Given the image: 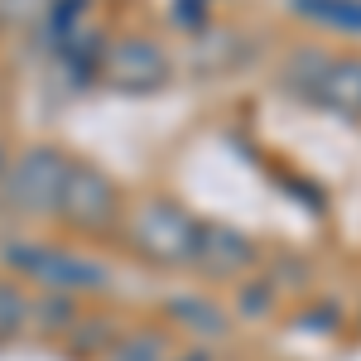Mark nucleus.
I'll return each instance as SVG.
<instances>
[{"label":"nucleus","instance_id":"nucleus-1","mask_svg":"<svg viewBox=\"0 0 361 361\" xmlns=\"http://www.w3.org/2000/svg\"><path fill=\"white\" fill-rule=\"evenodd\" d=\"M197 236H202V222L178 197H164V193L140 197L130 222H126L130 250H135L140 260L159 265V270H193Z\"/></svg>","mask_w":361,"mask_h":361},{"label":"nucleus","instance_id":"nucleus-2","mask_svg":"<svg viewBox=\"0 0 361 361\" xmlns=\"http://www.w3.org/2000/svg\"><path fill=\"white\" fill-rule=\"evenodd\" d=\"M73 173V154L58 145H29L0 178V207L15 217H58V202Z\"/></svg>","mask_w":361,"mask_h":361},{"label":"nucleus","instance_id":"nucleus-3","mask_svg":"<svg viewBox=\"0 0 361 361\" xmlns=\"http://www.w3.org/2000/svg\"><path fill=\"white\" fill-rule=\"evenodd\" d=\"M0 255H5V265H10L15 275L44 284L49 294H73V299H78V294H97V289L111 284L106 265H97V260H87V255H78V250H68V246H49V241H10Z\"/></svg>","mask_w":361,"mask_h":361},{"label":"nucleus","instance_id":"nucleus-4","mask_svg":"<svg viewBox=\"0 0 361 361\" xmlns=\"http://www.w3.org/2000/svg\"><path fill=\"white\" fill-rule=\"evenodd\" d=\"M121 222V193H116V178L106 169H97L92 159H73L68 173V188L58 202V226H68L73 236L87 241H106Z\"/></svg>","mask_w":361,"mask_h":361},{"label":"nucleus","instance_id":"nucleus-5","mask_svg":"<svg viewBox=\"0 0 361 361\" xmlns=\"http://www.w3.org/2000/svg\"><path fill=\"white\" fill-rule=\"evenodd\" d=\"M169 82V54L145 39V34H126V39H111L106 49V63H102V87L106 92H121V97H149Z\"/></svg>","mask_w":361,"mask_h":361},{"label":"nucleus","instance_id":"nucleus-6","mask_svg":"<svg viewBox=\"0 0 361 361\" xmlns=\"http://www.w3.org/2000/svg\"><path fill=\"white\" fill-rule=\"evenodd\" d=\"M260 265V250L241 226L231 222H202V236H197V255L193 270L212 284H231V279H246L250 270Z\"/></svg>","mask_w":361,"mask_h":361},{"label":"nucleus","instance_id":"nucleus-7","mask_svg":"<svg viewBox=\"0 0 361 361\" xmlns=\"http://www.w3.org/2000/svg\"><path fill=\"white\" fill-rule=\"evenodd\" d=\"M313 106L342 121H361V58H333L323 82L313 92Z\"/></svg>","mask_w":361,"mask_h":361},{"label":"nucleus","instance_id":"nucleus-8","mask_svg":"<svg viewBox=\"0 0 361 361\" xmlns=\"http://www.w3.org/2000/svg\"><path fill=\"white\" fill-rule=\"evenodd\" d=\"M58 58H63V68L73 73V82L87 87V82H102V63H106V34L102 29H92V25H78L63 44H54Z\"/></svg>","mask_w":361,"mask_h":361},{"label":"nucleus","instance_id":"nucleus-9","mask_svg":"<svg viewBox=\"0 0 361 361\" xmlns=\"http://www.w3.org/2000/svg\"><path fill=\"white\" fill-rule=\"evenodd\" d=\"M169 323H178L188 337H202V342H212V337L226 333L222 304H212V299H202V294H178V299H169Z\"/></svg>","mask_w":361,"mask_h":361},{"label":"nucleus","instance_id":"nucleus-10","mask_svg":"<svg viewBox=\"0 0 361 361\" xmlns=\"http://www.w3.org/2000/svg\"><path fill=\"white\" fill-rule=\"evenodd\" d=\"M111 347H116V328H111V318H102V313H82V318L63 333V352L78 357V361H92V357L106 361Z\"/></svg>","mask_w":361,"mask_h":361},{"label":"nucleus","instance_id":"nucleus-11","mask_svg":"<svg viewBox=\"0 0 361 361\" xmlns=\"http://www.w3.org/2000/svg\"><path fill=\"white\" fill-rule=\"evenodd\" d=\"M289 10L318 29L361 34V0H289Z\"/></svg>","mask_w":361,"mask_h":361},{"label":"nucleus","instance_id":"nucleus-12","mask_svg":"<svg viewBox=\"0 0 361 361\" xmlns=\"http://www.w3.org/2000/svg\"><path fill=\"white\" fill-rule=\"evenodd\" d=\"M328 63H333V54H328V49H313V44L294 49V54L284 58V87H289L294 97L313 102V92H318V82H323Z\"/></svg>","mask_w":361,"mask_h":361},{"label":"nucleus","instance_id":"nucleus-13","mask_svg":"<svg viewBox=\"0 0 361 361\" xmlns=\"http://www.w3.org/2000/svg\"><path fill=\"white\" fill-rule=\"evenodd\" d=\"M106 361H169V337L159 328H135V333H121L116 347L106 352Z\"/></svg>","mask_w":361,"mask_h":361},{"label":"nucleus","instance_id":"nucleus-14","mask_svg":"<svg viewBox=\"0 0 361 361\" xmlns=\"http://www.w3.org/2000/svg\"><path fill=\"white\" fill-rule=\"evenodd\" d=\"M29 318L39 323V328H49V333H68L78 318H82V308H78V299L73 294H44V299H34V308H29Z\"/></svg>","mask_w":361,"mask_h":361},{"label":"nucleus","instance_id":"nucleus-15","mask_svg":"<svg viewBox=\"0 0 361 361\" xmlns=\"http://www.w3.org/2000/svg\"><path fill=\"white\" fill-rule=\"evenodd\" d=\"M29 308H34V299H25V289H15L10 279H0V342L20 337L29 323H34Z\"/></svg>","mask_w":361,"mask_h":361},{"label":"nucleus","instance_id":"nucleus-16","mask_svg":"<svg viewBox=\"0 0 361 361\" xmlns=\"http://www.w3.org/2000/svg\"><path fill=\"white\" fill-rule=\"evenodd\" d=\"M54 0H0V25H29V20H44Z\"/></svg>","mask_w":361,"mask_h":361},{"label":"nucleus","instance_id":"nucleus-17","mask_svg":"<svg viewBox=\"0 0 361 361\" xmlns=\"http://www.w3.org/2000/svg\"><path fill=\"white\" fill-rule=\"evenodd\" d=\"M241 313H246V318H255V313H270V308H275V289H270V284H260V279H250V284H241Z\"/></svg>","mask_w":361,"mask_h":361},{"label":"nucleus","instance_id":"nucleus-18","mask_svg":"<svg viewBox=\"0 0 361 361\" xmlns=\"http://www.w3.org/2000/svg\"><path fill=\"white\" fill-rule=\"evenodd\" d=\"M169 361H212V357H207V352H202V347H188V352H183V357H169Z\"/></svg>","mask_w":361,"mask_h":361},{"label":"nucleus","instance_id":"nucleus-19","mask_svg":"<svg viewBox=\"0 0 361 361\" xmlns=\"http://www.w3.org/2000/svg\"><path fill=\"white\" fill-rule=\"evenodd\" d=\"M5 169H10V145H5V135H0V178H5Z\"/></svg>","mask_w":361,"mask_h":361}]
</instances>
